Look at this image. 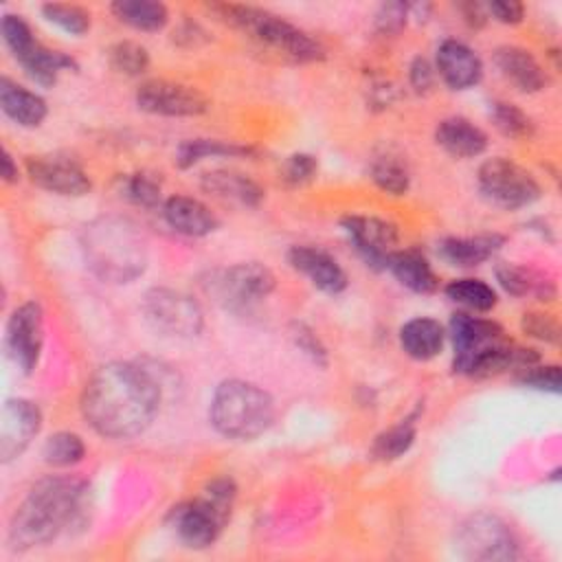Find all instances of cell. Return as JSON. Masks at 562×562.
I'll use <instances>...</instances> for the list:
<instances>
[{"instance_id": "obj_31", "label": "cell", "mask_w": 562, "mask_h": 562, "mask_svg": "<svg viewBox=\"0 0 562 562\" xmlns=\"http://www.w3.org/2000/svg\"><path fill=\"white\" fill-rule=\"evenodd\" d=\"M443 292L450 301H454L457 305H461L470 312H490L498 303L496 290L490 283H485L483 279H474V277L452 279L443 288Z\"/></svg>"}, {"instance_id": "obj_27", "label": "cell", "mask_w": 562, "mask_h": 562, "mask_svg": "<svg viewBox=\"0 0 562 562\" xmlns=\"http://www.w3.org/2000/svg\"><path fill=\"white\" fill-rule=\"evenodd\" d=\"M386 270H391V274L411 292L432 294L439 288V279L430 268L428 259L415 248L395 250L389 259Z\"/></svg>"}, {"instance_id": "obj_3", "label": "cell", "mask_w": 562, "mask_h": 562, "mask_svg": "<svg viewBox=\"0 0 562 562\" xmlns=\"http://www.w3.org/2000/svg\"><path fill=\"white\" fill-rule=\"evenodd\" d=\"M81 250L88 268L108 283H130L147 268V241L140 228L119 215L86 224Z\"/></svg>"}, {"instance_id": "obj_4", "label": "cell", "mask_w": 562, "mask_h": 562, "mask_svg": "<svg viewBox=\"0 0 562 562\" xmlns=\"http://www.w3.org/2000/svg\"><path fill=\"white\" fill-rule=\"evenodd\" d=\"M209 419L222 437L250 441L272 426L274 400L255 382L228 378L213 391Z\"/></svg>"}, {"instance_id": "obj_17", "label": "cell", "mask_w": 562, "mask_h": 562, "mask_svg": "<svg viewBox=\"0 0 562 562\" xmlns=\"http://www.w3.org/2000/svg\"><path fill=\"white\" fill-rule=\"evenodd\" d=\"M448 336L454 347V358H452L454 371L476 353L485 351L487 347L507 340L505 329L496 321L472 316L468 312H454L450 316Z\"/></svg>"}, {"instance_id": "obj_25", "label": "cell", "mask_w": 562, "mask_h": 562, "mask_svg": "<svg viewBox=\"0 0 562 562\" xmlns=\"http://www.w3.org/2000/svg\"><path fill=\"white\" fill-rule=\"evenodd\" d=\"M446 342V329L439 321L428 316H415L400 329V345L413 360L426 362L441 353Z\"/></svg>"}, {"instance_id": "obj_2", "label": "cell", "mask_w": 562, "mask_h": 562, "mask_svg": "<svg viewBox=\"0 0 562 562\" xmlns=\"http://www.w3.org/2000/svg\"><path fill=\"white\" fill-rule=\"evenodd\" d=\"M88 512V481L70 474L44 476L15 507L9 522V544L18 551L44 547L61 533L83 527Z\"/></svg>"}, {"instance_id": "obj_30", "label": "cell", "mask_w": 562, "mask_h": 562, "mask_svg": "<svg viewBox=\"0 0 562 562\" xmlns=\"http://www.w3.org/2000/svg\"><path fill=\"white\" fill-rule=\"evenodd\" d=\"M211 156H226V158L255 156V147L239 145L233 140H220V138H189L178 145L173 162L180 169H189L202 158H211Z\"/></svg>"}, {"instance_id": "obj_35", "label": "cell", "mask_w": 562, "mask_h": 562, "mask_svg": "<svg viewBox=\"0 0 562 562\" xmlns=\"http://www.w3.org/2000/svg\"><path fill=\"white\" fill-rule=\"evenodd\" d=\"M42 15L59 26L61 31L81 37L83 33L90 31L92 24V15L88 9H83L81 4H70V2H46L42 4Z\"/></svg>"}, {"instance_id": "obj_7", "label": "cell", "mask_w": 562, "mask_h": 562, "mask_svg": "<svg viewBox=\"0 0 562 562\" xmlns=\"http://www.w3.org/2000/svg\"><path fill=\"white\" fill-rule=\"evenodd\" d=\"M277 279L272 270L259 261H241L217 268L202 281L204 292L224 310L250 314L263 299L272 294Z\"/></svg>"}, {"instance_id": "obj_47", "label": "cell", "mask_w": 562, "mask_h": 562, "mask_svg": "<svg viewBox=\"0 0 562 562\" xmlns=\"http://www.w3.org/2000/svg\"><path fill=\"white\" fill-rule=\"evenodd\" d=\"M0 176H2V180L4 182H18V178H20V171H18V162L13 160V156L4 149L2 151V160H0Z\"/></svg>"}, {"instance_id": "obj_37", "label": "cell", "mask_w": 562, "mask_h": 562, "mask_svg": "<svg viewBox=\"0 0 562 562\" xmlns=\"http://www.w3.org/2000/svg\"><path fill=\"white\" fill-rule=\"evenodd\" d=\"M490 119L496 130L509 138H529L533 134L531 116L509 101H494L490 108Z\"/></svg>"}, {"instance_id": "obj_24", "label": "cell", "mask_w": 562, "mask_h": 562, "mask_svg": "<svg viewBox=\"0 0 562 562\" xmlns=\"http://www.w3.org/2000/svg\"><path fill=\"white\" fill-rule=\"evenodd\" d=\"M0 108L20 127H37L48 114V105L37 92L11 81L9 77L0 79Z\"/></svg>"}, {"instance_id": "obj_29", "label": "cell", "mask_w": 562, "mask_h": 562, "mask_svg": "<svg viewBox=\"0 0 562 562\" xmlns=\"http://www.w3.org/2000/svg\"><path fill=\"white\" fill-rule=\"evenodd\" d=\"M110 9L119 22L143 33H156L169 22V9L156 0H116Z\"/></svg>"}, {"instance_id": "obj_16", "label": "cell", "mask_w": 562, "mask_h": 562, "mask_svg": "<svg viewBox=\"0 0 562 562\" xmlns=\"http://www.w3.org/2000/svg\"><path fill=\"white\" fill-rule=\"evenodd\" d=\"M42 428V411L26 397H11L2 406L0 417V459L9 463L18 459Z\"/></svg>"}, {"instance_id": "obj_21", "label": "cell", "mask_w": 562, "mask_h": 562, "mask_svg": "<svg viewBox=\"0 0 562 562\" xmlns=\"http://www.w3.org/2000/svg\"><path fill=\"white\" fill-rule=\"evenodd\" d=\"M162 217L180 235L187 237H206L217 231L220 220L215 213L191 195H171L162 202Z\"/></svg>"}, {"instance_id": "obj_33", "label": "cell", "mask_w": 562, "mask_h": 562, "mask_svg": "<svg viewBox=\"0 0 562 562\" xmlns=\"http://www.w3.org/2000/svg\"><path fill=\"white\" fill-rule=\"evenodd\" d=\"M415 435H417V422H415V415H411V417L402 419L400 424L391 426L389 430L380 432L373 439V446H371L373 459H378V461H395V459H400L413 446Z\"/></svg>"}, {"instance_id": "obj_38", "label": "cell", "mask_w": 562, "mask_h": 562, "mask_svg": "<svg viewBox=\"0 0 562 562\" xmlns=\"http://www.w3.org/2000/svg\"><path fill=\"white\" fill-rule=\"evenodd\" d=\"M121 193L130 202L143 206V209H156L160 204L162 187H160V180L154 173L136 171V173H127L121 180Z\"/></svg>"}, {"instance_id": "obj_26", "label": "cell", "mask_w": 562, "mask_h": 562, "mask_svg": "<svg viewBox=\"0 0 562 562\" xmlns=\"http://www.w3.org/2000/svg\"><path fill=\"white\" fill-rule=\"evenodd\" d=\"M200 184L206 193H213L228 202H237L241 206H257L263 200V189L246 173L233 169L206 171L200 178Z\"/></svg>"}, {"instance_id": "obj_18", "label": "cell", "mask_w": 562, "mask_h": 562, "mask_svg": "<svg viewBox=\"0 0 562 562\" xmlns=\"http://www.w3.org/2000/svg\"><path fill=\"white\" fill-rule=\"evenodd\" d=\"M435 70L452 90H468L483 77L481 57L459 40H443L435 55Z\"/></svg>"}, {"instance_id": "obj_46", "label": "cell", "mask_w": 562, "mask_h": 562, "mask_svg": "<svg viewBox=\"0 0 562 562\" xmlns=\"http://www.w3.org/2000/svg\"><path fill=\"white\" fill-rule=\"evenodd\" d=\"M459 11H461L463 20L468 22V26H472V29H481L487 22V11H485V4H481V2H463V4H459Z\"/></svg>"}, {"instance_id": "obj_22", "label": "cell", "mask_w": 562, "mask_h": 562, "mask_svg": "<svg viewBox=\"0 0 562 562\" xmlns=\"http://www.w3.org/2000/svg\"><path fill=\"white\" fill-rule=\"evenodd\" d=\"M435 140L454 158H476L487 149V134L465 116L441 119L435 127Z\"/></svg>"}, {"instance_id": "obj_12", "label": "cell", "mask_w": 562, "mask_h": 562, "mask_svg": "<svg viewBox=\"0 0 562 562\" xmlns=\"http://www.w3.org/2000/svg\"><path fill=\"white\" fill-rule=\"evenodd\" d=\"M4 340L13 364L24 375H31L44 347V312L37 301H26L11 312Z\"/></svg>"}, {"instance_id": "obj_14", "label": "cell", "mask_w": 562, "mask_h": 562, "mask_svg": "<svg viewBox=\"0 0 562 562\" xmlns=\"http://www.w3.org/2000/svg\"><path fill=\"white\" fill-rule=\"evenodd\" d=\"M26 176L35 187L64 198H81L92 189L86 169L68 154L29 156Z\"/></svg>"}, {"instance_id": "obj_40", "label": "cell", "mask_w": 562, "mask_h": 562, "mask_svg": "<svg viewBox=\"0 0 562 562\" xmlns=\"http://www.w3.org/2000/svg\"><path fill=\"white\" fill-rule=\"evenodd\" d=\"M516 382L536 391H547V393H560L562 384V373L558 364H531L518 371Z\"/></svg>"}, {"instance_id": "obj_15", "label": "cell", "mask_w": 562, "mask_h": 562, "mask_svg": "<svg viewBox=\"0 0 562 562\" xmlns=\"http://www.w3.org/2000/svg\"><path fill=\"white\" fill-rule=\"evenodd\" d=\"M136 105L143 112L158 116H198L209 110V99L193 86L169 79H149L138 86Z\"/></svg>"}, {"instance_id": "obj_6", "label": "cell", "mask_w": 562, "mask_h": 562, "mask_svg": "<svg viewBox=\"0 0 562 562\" xmlns=\"http://www.w3.org/2000/svg\"><path fill=\"white\" fill-rule=\"evenodd\" d=\"M235 498V481L228 476H217L202 487L200 496L176 505L169 514V522L180 542L189 549L211 547L226 527Z\"/></svg>"}, {"instance_id": "obj_42", "label": "cell", "mask_w": 562, "mask_h": 562, "mask_svg": "<svg viewBox=\"0 0 562 562\" xmlns=\"http://www.w3.org/2000/svg\"><path fill=\"white\" fill-rule=\"evenodd\" d=\"M408 18V4L384 2L375 13V31L382 35H397Z\"/></svg>"}, {"instance_id": "obj_32", "label": "cell", "mask_w": 562, "mask_h": 562, "mask_svg": "<svg viewBox=\"0 0 562 562\" xmlns=\"http://www.w3.org/2000/svg\"><path fill=\"white\" fill-rule=\"evenodd\" d=\"M369 178L378 189L391 195H404L411 187V171L406 167V160L391 151H384L371 160Z\"/></svg>"}, {"instance_id": "obj_1", "label": "cell", "mask_w": 562, "mask_h": 562, "mask_svg": "<svg viewBox=\"0 0 562 562\" xmlns=\"http://www.w3.org/2000/svg\"><path fill=\"white\" fill-rule=\"evenodd\" d=\"M160 400L162 386L147 367L114 360L88 378L81 393V415L101 437L132 439L151 426Z\"/></svg>"}, {"instance_id": "obj_19", "label": "cell", "mask_w": 562, "mask_h": 562, "mask_svg": "<svg viewBox=\"0 0 562 562\" xmlns=\"http://www.w3.org/2000/svg\"><path fill=\"white\" fill-rule=\"evenodd\" d=\"M288 263L325 294H340L347 288V272L329 252L321 248L292 246L288 250Z\"/></svg>"}, {"instance_id": "obj_9", "label": "cell", "mask_w": 562, "mask_h": 562, "mask_svg": "<svg viewBox=\"0 0 562 562\" xmlns=\"http://www.w3.org/2000/svg\"><path fill=\"white\" fill-rule=\"evenodd\" d=\"M454 547L465 560L507 562L518 558V542L509 525L496 514L468 516L454 533Z\"/></svg>"}, {"instance_id": "obj_8", "label": "cell", "mask_w": 562, "mask_h": 562, "mask_svg": "<svg viewBox=\"0 0 562 562\" xmlns=\"http://www.w3.org/2000/svg\"><path fill=\"white\" fill-rule=\"evenodd\" d=\"M0 31L7 48L35 83L53 86L61 70H77V61L70 55L37 42L31 26L20 15L4 13Z\"/></svg>"}, {"instance_id": "obj_11", "label": "cell", "mask_w": 562, "mask_h": 562, "mask_svg": "<svg viewBox=\"0 0 562 562\" xmlns=\"http://www.w3.org/2000/svg\"><path fill=\"white\" fill-rule=\"evenodd\" d=\"M145 321L162 336L195 338L202 331L204 314L193 296L173 288H151L143 296Z\"/></svg>"}, {"instance_id": "obj_10", "label": "cell", "mask_w": 562, "mask_h": 562, "mask_svg": "<svg viewBox=\"0 0 562 562\" xmlns=\"http://www.w3.org/2000/svg\"><path fill=\"white\" fill-rule=\"evenodd\" d=\"M476 180L483 198L507 211L525 209L542 195V189L531 171L505 156L487 158L479 167Z\"/></svg>"}, {"instance_id": "obj_44", "label": "cell", "mask_w": 562, "mask_h": 562, "mask_svg": "<svg viewBox=\"0 0 562 562\" xmlns=\"http://www.w3.org/2000/svg\"><path fill=\"white\" fill-rule=\"evenodd\" d=\"M487 18H494L501 24H518L525 18V4L516 0H492L485 4Z\"/></svg>"}, {"instance_id": "obj_5", "label": "cell", "mask_w": 562, "mask_h": 562, "mask_svg": "<svg viewBox=\"0 0 562 562\" xmlns=\"http://www.w3.org/2000/svg\"><path fill=\"white\" fill-rule=\"evenodd\" d=\"M222 22L239 29L261 46H268L294 61H321L325 57V46L305 33L303 29L294 26L292 22L283 20L281 15L252 7V4H235V2H215L209 7Z\"/></svg>"}, {"instance_id": "obj_23", "label": "cell", "mask_w": 562, "mask_h": 562, "mask_svg": "<svg viewBox=\"0 0 562 562\" xmlns=\"http://www.w3.org/2000/svg\"><path fill=\"white\" fill-rule=\"evenodd\" d=\"M505 237L496 233L474 237H446L439 241V257L457 268H474L501 250Z\"/></svg>"}, {"instance_id": "obj_28", "label": "cell", "mask_w": 562, "mask_h": 562, "mask_svg": "<svg viewBox=\"0 0 562 562\" xmlns=\"http://www.w3.org/2000/svg\"><path fill=\"white\" fill-rule=\"evenodd\" d=\"M494 274L498 285L512 296L529 294V296H536L538 301H551L555 296V283L533 268L503 261L494 268Z\"/></svg>"}, {"instance_id": "obj_36", "label": "cell", "mask_w": 562, "mask_h": 562, "mask_svg": "<svg viewBox=\"0 0 562 562\" xmlns=\"http://www.w3.org/2000/svg\"><path fill=\"white\" fill-rule=\"evenodd\" d=\"M110 66L125 77H140L149 68V53L143 44L132 40H121L108 50Z\"/></svg>"}, {"instance_id": "obj_20", "label": "cell", "mask_w": 562, "mask_h": 562, "mask_svg": "<svg viewBox=\"0 0 562 562\" xmlns=\"http://www.w3.org/2000/svg\"><path fill=\"white\" fill-rule=\"evenodd\" d=\"M494 66L520 92L533 94L547 86V72L531 50L522 46H498L494 50Z\"/></svg>"}, {"instance_id": "obj_45", "label": "cell", "mask_w": 562, "mask_h": 562, "mask_svg": "<svg viewBox=\"0 0 562 562\" xmlns=\"http://www.w3.org/2000/svg\"><path fill=\"white\" fill-rule=\"evenodd\" d=\"M408 79L415 92L424 94L432 88L435 83V68L430 66V61L426 57H415L411 68H408Z\"/></svg>"}, {"instance_id": "obj_34", "label": "cell", "mask_w": 562, "mask_h": 562, "mask_svg": "<svg viewBox=\"0 0 562 562\" xmlns=\"http://www.w3.org/2000/svg\"><path fill=\"white\" fill-rule=\"evenodd\" d=\"M42 457L53 468H70L83 461L86 443L77 432L59 430L46 439L42 448Z\"/></svg>"}, {"instance_id": "obj_41", "label": "cell", "mask_w": 562, "mask_h": 562, "mask_svg": "<svg viewBox=\"0 0 562 562\" xmlns=\"http://www.w3.org/2000/svg\"><path fill=\"white\" fill-rule=\"evenodd\" d=\"M520 329L542 342L555 345L560 340V325L558 321L547 312H525L520 318Z\"/></svg>"}, {"instance_id": "obj_43", "label": "cell", "mask_w": 562, "mask_h": 562, "mask_svg": "<svg viewBox=\"0 0 562 562\" xmlns=\"http://www.w3.org/2000/svg\"><path fill=\"white\" fill-rule=\"evenodd\" d=\"M292 338H294L296 347H299L305 356H310L312 362H316V364H321V367L327 364V351H325V347L321 345V340L316 338V334H314L310 327H305V325H294Z\"/></svg>"}, {"instance_id": "obj_39", "label": "cell", "mask_w": 562, "mask_h": 562, "mask_svg": "<svg viewBox=\"0 0 562 562\" xmlns=\"http://www.w3.org/2000/svg\"><path fill=\"white\" fill-rule=\"evenodd\" d=\"M318 173V160L312 154H290L279 167V180L285 187H303Z\"/></svg>"}, {"instance_id": "obj_13", "label": "cell", "mask_w": 562, "mask_h": 562, "mask_svg": "<svg viewBox=\"0 0 562 562\" xmlns=\"http://www.w3.org/2000/svg\"><path fill=\"white\" fill-rule=\"evenodd\" d=\"M351 246L373 270H386L391 255L397 250V226L375 215H345L340 220Z\"/></svg>"}]
</instances>
